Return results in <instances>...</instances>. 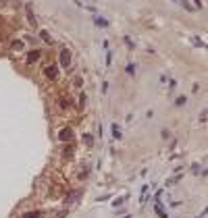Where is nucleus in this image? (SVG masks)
<instances>
[{
    "instance_id": "1",
    "label": "nucleus",
    "mask_w": 208,
    "mask_h": 218,
    "mask_svg": "<svg viewBox=\"0 0 208 218\" xmlns=\"http://www.w3.org/2000/svg\"><path fill=\"white\" fill-rule=\"evenodd\" d=\"M60 65H63V67H69V65H71V52H69V50H63V52H60Z\"/></svg>"
},
{
    "instance_id": "2",
    "label": "nucleus",
    "mask_w": 208,
    "mask_h": 218,
    "mask_svg": "<svg viewBox=\"0 0 208 218\" xmlns=\"http://www.w3.org/2000/svg\"><path fill=\"white\" fill-rule=\"evenodd\" d=\"M71 137H73V131L69 129V127L58 133V139H60V141H71Z\"/></svg>"
},
{
    "instance_id": "3",
    "label": "nucleus",
    "mask_w": 208,
    "mask_h": 218,
    "mask_svg": "<svg viewBox=\"0 0 208 218\" xmlns=\"http://www.w3.org/2000/svg\"><path fill=\"white\" fill-rule=\"evenodd\" d=\"M94 23H96L98 27H102V29H106V27H108V21H106L104 17H94Z\"/></svg>"
},
{
    "instance_id": "4",
    "label": "nucleus",
    "mask_w": 208,
    "mask_h": 218,
    "mask_svg": "<svg viewBox=\"0 0 208 218\" xmlns=\"http://www.w3.org/2000/svg\"><path fill=\"white\" fill-rule=\"evenodd\" d=\"M46 77L48 79H56V67H48L46 69Z\"/></svg>"
},
{
    "instance_id": "5",
    "label": "nucleus",
    "mask_w": 208,
    "mask_h": 218,
    "mask_svg": "<svg viewBox=\"0 0 208 218\" xmlns=\"http://www.w3.org/2000/svg\"><path fill=\"white\" fill-rule=\"evenodd\" d=\"M40 216H42L40 210H36V212H25V214H23V218H40Z\"/></svg>"
},
{
    "instance_id": "6",
    "label": "nucleus",
    "mask_w": 208,
    "mask_h": 218,
    "mask_svg": "<svg viewBox=\"0 0 208 218\" xmlns=\"http://www.w3.org/2000/svg\"><path fill=\"white\" fill-rule=\"evenodd\" d=\"M38 58H40V52H38V50H36V52H31V54L27 56V60H29V62H36Z\"/></svg>"
},
{
    "instance_id": "7",
    "label": "nucleus",
    "mask_w": 208,
    "mask_h": 218,
    "mask_svg": "<svg viewBox=\"0 0 208 218\" xmlns=\"http://www.w3.org/2000/svg\"><path fill=\"white\" fill-rule=\"evenodd\" d=\"M175 2H179V4H183V6H185V8H187L189 13H194V6H192V4H189L187 0H175Z\"/></svg>"
},
{
    "instance_id": "8",
    "label": "nucleus",
    "mask_w": 208,
    "mask_h": 218,
    "mask_svg": "<svg viewBox=\"0 0 208 218\" xmlns=\"http://www.w3.org/2000/svg\"><path fill=\"white\" fill-rule=\"evenodd\" d=\"M83 141H85V145H92V141H94V137H92L89 133H85V135H83Z\"/></svg>"
},
{
    "instance_id": "9",
    "label": "nucleus",
    "mask_w": 208,
    "mask_h": 218,
    "mask_svg": "<svg viewBox=\"0 0 208 218\" xmlns=\"http://www.w3.org/2000/svg\"><path fill=\"white\" fill-rule=\"evenodd\" d=\"M113 135H115V137H117V139H119V137H121V129H119V127H117V125H113Z\"/></svg>"
},
{
    "instance_id": "10",
    "label": "nucleus",
    "mask_w": 208,
    "mask_h": 218,
    "mask_svg": "<svg viewBox=\"0 0 208 218\" xmlns=\"http://www.w3.org/2000/svg\"><path fill=\"white\" fill-rule=\"evenodd\" d=\"M21 48H23V42H19V40L13 42V50H21Z\"/></svg>"
},
{
    "instance_id": "11",
    "label": "nucleus",
    "mask_w": 208,
    "mask_h": 218,
    "mask_svg": "<svg viewBox=\"0 0 208 218\" xmlns=\"http://www.w3.org/2000/svg\"><path fill=\"white\" fill-rule=\"evenodd\" d=\"M40 38H42V40H44V42H50V36H48L46 31H42V33H40Z\"/></svg>"
},
{
    "instance_id": "12",
    "label": "nucleus",
    "mask_w": 208,
    "mask_h": 218,
    "mask_svg": "<svg viewBox=\"0 0 208 218\" xmlns=\"http://www.w3.org/2000/svg\"><path fill=\"white\" fill-rule=\"evenodd\" d=\"M175 104H177V106H183V104H185V98H183V96H181V98H177V102H175Z\"/></svg>"
},
{
    "instance_id": "13",
    "label": "nucleus",
    "mask_w": 208,
    "mask_h": 218,
    "mask_svg": "<svg viewBox=\"0 0 208 218\" xmlns=\"http://www.w3.org/2000/svg\"><path fill=\"white\" fill-rule=\"evenodd\" d=\"M194 44H196V46H200V48H204V42H202V40H198V38H194Z\"/></svg>"
},
{
    "instance_id": "14",
    "label": "nucleus",
    "mask_w": 208,
    "mask_h": 218,
    "mask_svg": "<svg viewBox=\"0 0 208 218\" xmlns=\"http://www.w3.org/2000/svg\"><path fill=\"white\" fill-rule=\"evenodd\" d=\"M123 202H125V197H119V199H115V208H117V206H121Z\"/></svg>"
},
{
    "instance_id": "15",
    "label": "nucleus",
    "mask_w": 208,
    "mask_h": 218,
    "mask_svg": "<svg viewBox=\"0 0 208 218\" xmlns=\"http://www.w3.org/2000/svg\"><path fill=\"white\" fill-rule=\"evenodd\" d=\"M127 73H129V75H133V73H135V69H133L131 65H127Z\"/></svg>"
},
{
    "instance_id": "16",
    "label": "nucleus",
    "mask_w": 208,
    "mask_h": 218,
    "mask_svg": "<svg viewBox=\"0 0 208 218\" xmlns=\"http://www.w3.org/2000/svg\"><path fill=\"white\" fill-rule=\"evenodd\" d=\"M196 6H200V8H202V2H200V0H196Z\"/></svg>"
},
{
    "instance_id": "17",
    "label": "nucleus",
    "mask_w": 208,
    "mask_h": 218,
    "mask_svg": "<svg viewBox=\"0 0 208 218\" xmlns=\"http://www.w3.org/2000/svg\"><path fill=\"white\" fill-rule=\"evenodd\" d=\"M123 218H131V216H123Z\"/></svg>"
}]
</instances>
